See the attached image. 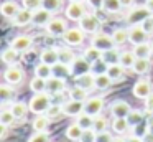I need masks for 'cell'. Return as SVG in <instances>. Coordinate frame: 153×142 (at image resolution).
Instances as JSON below:
<instances>
[{"mask_svg": "<svg viewBox=\"0 0 153 142\" xmlns=\"http://www.w3.org/2000/svg\"><path fill=\"white\" fill-rule=\"evenodd\" d=\"M30 89L35 92V94L45 92V91H48V81H46V79L38 78V76H35V78L30 81Z\"/></svg>", "mask_w": 153, "mask_h": 142, "instance_id": "27", "label": "cell"}, {"mask_svg": "<svg viewBox=\"0 0 153 142\" xmlns=\"http://www.w3.org/2000/svg\"><path fill=\"white\" fill-rule=\"evenodd\" d=\"M33 13L35 12H31V10H28V8H22L20 13H18L12 22L17 26H25V25H28V23H33Z\"/></svg>", "mask_w": 153, "mask_h": 142, "instance_id": "19", "label": "cell"}, {"mask_svg": "<svg viewBox=\"0 0 153 142\" xmlns=\"http://www.w3.org/2000/svg\"><path fill=\"white\" fill-rule=\"evenodd\" d=\"M153 53V48L150 43H140V45H135V48H133V55L137 56V58H150V55Z\"/></svg>", "mask_w": 153, "mask_h": 142, "instance_id": "24", "label": "cell"}, {"mask_svg": "<svg viewBox=\"0 0 153 142\" xmlns=\"http://www.w3.org/2000/svg\"><path fill=\"white\" fill-rule=\"evenodd\" d=\"M28 142H50V137H48L46 132H35V134L28 139Z\"/></svg>", "mask_w": 153, "mask_h": 142, "instance_id": "50", "label": "cell"}, {"mask_svg": "<svg viewBox=\"0 0 153 142\" xmlns=\"http://www.w3.org/2000/svg\"><path fill=\"white\" fill-rule=\"evenodd\" d=\"M152 48H153V43H152Z\"/></svg>", "mask_w": 153, "mask_h": 142, "instance_id": "63", "label": "cell"}, {"mask_svg": "<svg viewBox=\"0 0 153 142\" xmlns=\"http://www.w3.org/2000/svg\"><path fill=\"white\" fill-rule=\"evenodd\" d=\"M127 121H128L130 127H137L138 124H142L143 114L140 111H137V109H132V111H130V114L127 116Z\"/></svg>", "mask_w": 153, "mask_h": 142, "instance_id": "42", "label": "cell"}, {"mask_svg": "<svg viewBox=\"0 0 153 142\" xmlns=\"http://www.w3.org/2000/svg\"><path fill=\"white\" fill-rule=\"evenodd\" d=\"M102 55H104V53L100 51V50H97L96 46H92V45H91L89 48L84 50V58H87L92 65H94V63H97V61H100V59H102Z\"/></svg>", "mask_w": 153, "mask_h": 142, "instance_id": "32", "label": "cell"}, {"mask_svg": "<svg viewBox=\"0 0 153 142\" xmlns=\"http://www.w3.org/2000/svg\"><path fill=\"white\" fill-rule=\"evenodd\" d=\"M30 111L35 112L36 116L46 114V111L51 107V98L46 92H40V94H35L33 98L30 99Z\"/></svg>", "mask_w": 153, "mask_h": 142, "instance_id": "1", "label": "cell"}, {"mask_svg": "<svg viewBox=\"0 0 153 142\" xmlns=\"http://www.w3.org/2000/svg\"><path fill=\"white\" fill-rule=\"evenodd\" d=\"M4 78L8 84H18V83H22V79H23V69L15 66V65L8 66L4 73Z\"/></svg>", "mask_w": 153, "mask_h": 142, "instance_id": "14", "label": "cell"}, {"mask_svg": "<svg viewBox=\"0 0 153 142\" xmlns=\"http://www.w3.org/2000/svg\"><path fill=\"white\" fill-rule=\"evenodd\" d=\"M146 131H148V132H152V134H153V117L148 121V125H146Z\"/></svg>", "mask_w": 153, "mask_h": 142, "instance_id": "59", "label": "cell"}, {"mask_svg": "<svg viewBox=\"0 0 153 142\" xmlns=\"http://www.w3.org/2000/svg\"><path fill=\"white\" fill-rule=\"evenodd\" d=\"M114 142H127L125 139H122V137H115L114 139Z\"/></svg>", "mask_w": 153, "mask_h": 142, "instance_id": "61", "label": "cell"}, {"mask_svg": "<svg viewBox=\"0 0 153 142\" xmlns=\"http://www.w3.org/2000/svg\"><path fill=\"white\" fill-rule=\"evenodd\" d=\"M119 58H120V55L117 53L115 48H114V50H109V51H104V55H102V61L105 63L107 66L117 65V63H119Z\"/></svg>", "mask_w": 153, "mask_h": 142, "instance_id": "40", "label": "cell"}, {"mask_svg": "<svg viewBox=\"0 0 153 142\" xmlns=\"http://www.w3.org/2000/svg\"><path fill=\"white\" fill-rule=\"evenodd\" d=\"M107 125H109V122H107L105 117H102V116H97V117H94V131L99 134V132H105L107 131Z\"/></svg>", "mask_w": 153, "mask_h": 142, "instance_id": "44", "label": "cell"}, {"mask_svg": "<svg viewBox=\"0 0 153 142\" xmlns=\"http://www.w3.org/2000/svg\"><path fill=\"white\" fill-rule=\"evenodd\" d=\"M46 32H48V35H51V36H64V33L68 32L66 22H64L63 18H53L46 25Z\"/></svg>", "mask_w": 153, "mask_h": 142, "instance_id": "11", "label": "cell"}, {"mask_svg": "<svg viewBox=\"0 0 153 142\" xmlns=\"http://www.w3.org/2000/svg\"><path fill=\"white\" fill-rule=\"evenodd\" d=\"M150 94H153V86L150 81L146 79H140V81L135 83L133 86V96L138 99H146Z\"/></svg>", "mask_w": 153, "mask_h": 142, "instance_id": "9", "label": "cell"}, {"mask_svg": "<svg viewBox=\"0 0 153 142\" xmlns=\"http://www.w3.org/2000/svg\"><path fill=\"white\" fill-rule=\"evenodd\" d=\"M15 116H13V112L10 111V109H4V111H2V114H0V124L2 125H12L15 122Z\"/></svg>", "mask_w": 153, "mask_h": 142, "instance_id": "43", "label": "cell"}, {"mask_svg": "<svg viewBox=\"0 0 153 142\" xmlns=\"http://www.w3.org/2000/svg\"><path fill=\"white\" fill-rule=\"evenodd\" d=\"M41 3H43V0H22L23 8H28V10H31V12L40 10L41 8Z\"/></svg>", "mask_w": 153, "mask_h": 142, "instance_id": "47", "label": "cell"}, {"mask_svg": "<svg viewBox=\"0 0 153 142\" xmlns=\"http://www.w3.org/2000/svg\"><path fill=\"white\" fill-rule=\"evenodd\" d=\"M96 139H97V132L94 129H89V131L82 132V137H81L79 142H96Z\"/></svg>", "mask_w": 153, "mask_h": 142, "instance_id": "49", "label": "cell"}, {"mask_svg": "<svg viewBox=\"0 0 153 142\" xmlns=\"http://www.w3.org/2000/svg\"><path fill=\"white\" fill-rule=\"evenodd\" d=\"M40 59H41V63H45V65L54 66L56 63H59V51H58V48H46V50L41 51Z\"/></svg>", "mask_w": 153, "mask_h": 142, "instance_id": "16", "label": "cell"}, {"mask_svg": "<svg viewBox=\"0 0 153 142\" xmlns=\"http://www.w3.org/2000/svg\"><path fill=\"white\" fill-rule=\"evenodd\" d=\"M145 7H146V8H148L152 13H153V0H146V2H145Z\"/></svg>", "mask_w": 153, "mask_h": 142, "instance_id": "57", "label": "cell"}, {"mask_svg": "<svg viewBox=\"0 0 153 142\" xmlns=\"http://www.w3.org/2000/svg\"><path fill=\"white\" fill-rule=\"evenodd\" d=\"M127 142H143V139L138 137V135H133V137H130Z\"/></svg>", "mask_w": 153, "mask_h": 142, "instance_id": "58", "label": "cell"}, {"mask_svg": "<svg viewBox=\"0 0 153 142\" xmlns=\"http://www.w3.org/2000/svg\"><path fill=\"white\" fill-rule=\"evenodd\" d=\"M142 139H143V142H153V134L146 131V132H145V135H143Z\"/></svg>", "mask_w": 153, "mask_h": 142, "instance_id": "55", "label": "cell"}, {"mask_svg": "<svg viewBox=\"0 0 153 142\" xmlns=\"http://www.w3.org/2000/svg\"><path fill=\"white\" fill-rule=\"evenodd\" d=\"M10 111L13 112V116L17 119H23L25 116L28 114V111H30V106H27L25 102H13Z\"/></svg>", "mask_w": 153, "mask_h": 142, "instance_id": "34", "label": "cell"}, {"mask_svg": "<svg viewBox=\"0 0 153 142\" xmlns=\"http://www.w3.org/2000/svg\"><path fill=\"white\" fill-rule=\"evenodd\" d=\"M13 96H15V92H13V89H12L8 84L0 86V99H2V101H10Z\"/></svg>", "mask_w": 153, "mask_h": 142, "instance_id": "46", "label": "cell"}, {"mask_svg": "<svg viewBox=\"0 0 153 142\" xmlns=\"http://www.w3.org/2000/svg\"><path fill=\"white\" fill-rule=\"evenodd\" d=\"M112 40H114V43H115V46L125 45L127 41H130V40H128V30H127V28H117V30H114Z\"/></svg>", "mask_w": 153, "mask_h": 142, "instance_id": "23", "label": "cell"}, {"mask_svg": "<svg viewBox=\"0 0 153 142\" xmlns=\"http://www.w3.org/2000/svg\"><path fill=\"white\" fill-rule=\"evenodd\" d=\"M110 84H112V79L107 76V73H99L96 74V88L97 89H109Z\"/></svg>", "mask_w": 153, "mask_h": 142, "instance_id": "38", "label": "cell"}, {"mask_svg": "<svg viewBox=\"0 0 153 142\" xmlns=\"http://www.w3.org/2000/svg\"><path fill=\"white\" fill-rule=\"evenodd\" d=\"M2 15L5 17V18H10L13 20L15 17L20 13V5H18L17 2H13V0H7V2H4V5H2Z\"/></svg>", "mask_w": 153, "mask_h": 142, "instance_id": "17", "label": "cell"}, {"mask_svg": "<svg viewBox=\"0 0 153 142\" xmlns=\"http://www.w3.org/2000/svg\"><path fill=\"white\" fill-rule=\"evenodd\" d=\"M69 2H82V0H69Z\"/></svg>", "mask_w": 153, "mask_h": 142, "instance_id": "62", "label": "cell"}, {"mask_svg": "<svg viewBox=\"0 0 153 142\" xmlns=\"http://www.w3.org/2000/svg\"><path fill=\"white\" fill-rule=\"evenodd\" d=\"M86 15V5L82 2H71L66 8V17L69 20H74V22H79L82 17Z\"/></svg>", "mask_w": 153, "mask_h": 142, "instance_id": "8", "label": "cell"}, {"mask_svg": "<svg viewBox=\"0 0 153 142\" xmlns=\"http://www.w3.org/2000/svg\"><path fill=\"white\" fill-rule=\"evenodd\" d=\"M69 98L73 99V101H82L84 102L87 98V91L84 88H81V86H74L69 91Z\"/></svg>", "mask_w": 153, "mask_h": 142, "instance_id": "39", "label": "cell"}, {"mask_svg": "<svg viewBox=\"0 0 153 142\" xmlns=\"http://www.w3.org/2000/svg\"><path fill=\"white\" fill-rule=\"evenodd\" d=\"M99 26H100V20L97 18L96 15H92V13H86V15L79 20V28L82 30L84 33H92V35H96Z\"/></svg>", "mask_w": 153, "mask_h": 142, "instance_id": "4", "label": "cell"}, {"mask_svg": "<svg viewBox=\"0 0 153 142\" xmlns=\"http://www.w3.org/2000/svg\"><path fill=\"white\" fill-rule=\"evenodd\" d=\"M84 107H86V102L82 101H68L66 104H63V114L71 116V117H77L84 112Z\"/></svg>", "mask_w": 153, "mask_h": 142, "instance_id": "10", "label": "cell"}, {"mask_svg": "<svg viewBox=\"0 0 153 142\" xmlns=\"http://www.w3.org/2000/svg\"><path fill=\"white\" fill-rule=\"evenodd\" d=\"M112 129L117 134H123V132H127L130 129V124H128V121H127V117H114Z\"/></svg>", "mask_w": 153, "mask_h": 142, "instance_id": "31", "label": "cell"}, {"mask_svg": "<svg viewBox=\"0 0 153 142\" xmlns=\"http://www.w3.org/2000/svg\"><path fill=\"white\" fill-rule=\"evenodd\" d=\"M102 109H104V99L100 98V96H96V98H89L86 101L84 112H87V114L92 116V117H97V116H100Z\"/></svg>", "mask_w": 153, "mask_h": 142, "instance_id": "7", "label": "cell"}, {"mask_svg": "<svg viewBox=\"0 0 153 142\" xmlns=\"http://www.w3.org/2000/svg\"><path fill=\"white\" fill-rule=\"evenodd\" d=\"M35 76H38V78L41 79H51L53 78V66L50 65H45V63H40V65L35 68Z\"/></svg>", "mask_w": 153, "mask_h": 142, "instance_id": "25", "label": "cell"}, {"mask_svg": "<svg viewBox=\"0 0 153 142\" xmlns=\"http://www.w3.org/2000/svg\"><path fill=\"white\" fill-rule=\"evenodd\" d=\"M145 109L148 112H153V94H150L148 98L145 99Z\"/></svg>", "mask_w": 153, "mask_h": 142, "instance_id": "54", "label": "cell"}, {"mask_svg": "<svg viewBox=\"0 0 153 142\" xmlns=\"http://www.w3.org/2000/svg\"><path fill=\"white\" fill-rule=\"evenodd\" d=\"M69 74H71V66H66V65H63V63H56V65L53 66V76H56V78L66 79Z\"/></svg>", "mask_w": 153, "mask_h": 142, "instance_id": "37", "label": "cell"}, {"mask_svg": "<svg viewBox=\"0 0 153 142\" xmlns=\"http://www.w3.org/2000/svg\"><path fill=\"white\" fill-rule=\"evenodd\" d=\"M58 51H59V63H63V65H66V66H71L74 63V59L77 58L76 55L73 53V50L71 48H58Z\"/></svg>", "mask_w": 153, "mask_h": 142, "instance_id": "22", "label": "cell"}, {"mask_svg": "<svg viewBox=\"0 0 153 142\" xmlns=\"http://www.w3.org/2000/svg\"><path fill=\"white\" fill-rule=\"evenodd\" d=\"M91 69H92V63L87 58H84V56H77L74 59V63L71 65V74L74 78H79V76H84L87 73H91Z\"/></svg>", "mask_w": 153, "mask_h": 142, "instance_id": "3", "label": "cell"}, {"mask_svg": "<svg viewBox=\"0 0 153 142\" xmlns=\"http://www.w3.org/2000/svg\"><path fill=\"white\" fill-rule=\"evenodd\" d=\"M59 114H63V106H61V104H51V107L46 111V116L50 119L58 117Z\"/></svg>", "mask_w": 153, "mask_h": 142, "instance_id": "48", "label": "cell"}, {"mask_svg": "<svg viewBox=\"0 0 153 142\" xmlns=\"http://www.w3.org/2000/svg\"><path fill=\"white\" fill-rule=\"evenodd\" d=\"M66 89V81L63 78H56L53 76L51 79H48V92L50 94H59Z\"/></svg>", "mask_w": 153, "mask_h": 142, "instance_id": "20", "label": "cell"}, {"mask_svg": "<svg viewBox=\"0 0 153 142\" xmlns=\"http://www.w3.org/2000/svg\"><path fill=\"white\" fill-rule=\"evenodd\" d=\"M92 46H96L97 50H100V51H109V50H114L115 48V43H114L112 36L105 35V33H96L92 38V43H91Z\"/></svg>", "mask_w": 153, "mask_h": 142, "instance_id": "5", "label": "cell"}, {"mask_svg": "<svg viewBox=\"0 0 153 142\" xmlns=\"http://www.w3.org/2000/svg\"><path fill=\"white\" fill-rule=\"evenodd\" d=\"M150 17H153V13L150 12L145 5L143 7H133L128 12V15H127V22L132 26L133 25H142V23L145 22L146 18H150Z\"/></svg>", "mask_w": 153, "mask_h": 142, "instance_id": "2", "label": "cell"}, {"mask_svg": "<svg viewBox=\"0 0 153 142\" xmlns=\"http://www.w3.org/2000/svg\"><path fill=\"white\" fill-rule=\"evenodd\" d=\"M130 111H132V107L127 101H114L110 106V112H112L114 117H127Z\"/></svg>", "mask_w": 153, "mask_h": 142, "instance_id": "15", "label": "cell"}, {"mask_svg": "<svg viewBox=\"0 0 153 142\" xmlns=\"http://www.w3.org/2000/svg\"><path fill=\"white\" fill-rule=\"evenodd\" d=\"M142 28L145 30V32L148 33V35H150V33H153V17H150V18H146L145 22L142 23Z\"/></svg>", "mask_w": 153, "mask_h": 142, "instance_id": "52", "label": "cell"}, {"mask_svg": "<svg viewBox=\"0 0 153 142\" xmlns=\"http://www.w3.org/2000/svg\"><path fill=\"white\" fill-rule=\"evenodd\" d=\"M114 139L115 137H112V134L105 131V132H99V134H97L96 142H114Z\"/></svg>", "mask_w": 153, "mask_h": 142, "instance_id": "51", "label": "cell"}, {"mask_svg": "<svg viewBox=\"0 0 153 142\" xmlns=\"http://www.w3.org/2000/svg\"><path fill=\"white\" fill-rule=\"evenodd\" d=\"M0 132H2V137H5V134H7V125H2V127H0Z\"/></svg>", "mask_w": 153, "mask_h": 142, "instance_id": "60", "label": "cell"}, {"mask_svg": "<svg viewBox=\"0 0 153 142\" xmlns=\"http://www.w3.org/2000/svg\"><path fill=\"white\" fill-rule=\"evenodd\" d=\"M120 3H122V7H132L135 0H120Z\"/></svg>", "mask_w": 153, "mask_h": 142, "instance_id": "56", "label": "cell"}, {"mask_svg": "<svg viewBox=\"0 0 153 142\" xmlns=\"http://www.w3.org/2000/svg\"><path fill=\"white\" fill-rule=\"evenodd\" d=\"M51 20H53V13L45 8H40L33 13V25L36 26H46Z\"/></svg>", "mask_w": 153, "mask_h": 142, "instance_id": "18", "label": "cell"}, {"mask_svg": "<svg viewBox=\"0 0 153 142\" xmlns=\"http://www.w3.org/2000/svg\"><path fill=\"white\" fill-rule=\"evenodd\" d=\"M10 46L17 53H27V51H30L31 46H33V40H31L30 36H27V35H20L12 41Z\"/></svg>", "mask_w": 153, "mask_h": 142, "instance_id": "12", "label": "cell"}, {"mask_svg": "<svg viewBox=\"0 0 153 142\" xmlns=\"http://www.w3.org/2000/svg\"><path fill=\"white\" fill-rule=\"evenodd\" d=\"M123 69H125V68H122V66L117 63V65L107 66L105 73H107V76H109L112 81H119V79H122V76H123Z\"/></svg>", "mask_w": 153, "mask_h": 142, "instance_id": "29", "label": "cell"}, {"mask_svg": "<svg viewBox=\"0 0 153 142\" xmlns=\"http://www.w3.org/2000/svg\"><path fill=\"white\" fill-rule=\"evenodd\" d=\"M48 125H50V117L46 114L36 116V119L33 121V129L35 132H46Z\"/></svg>", "mask_w": 153, "mask_h": 142, "instance_id": "30", "label": "cell"}, {"mask_svg": "<svg viewBox=\"0 0 153 142\" xmlns=\"http://www.w3.org/2000/svg\"><path fill=\"white\" fill-rule=\"evenodd\" d=\"M64 43L69 46H79L84 41V32L79 26H73V28H68V32L63 36Z\"/></svg>", "mask_w": 153, "mask_h": 142, "instance_id": "6", "label": "cell"}, {"mask_svg": "<svg viewBox=\"0 0 153 142\" xmlns=\"http://www.w3.org/2000/svg\"><path fill=\"white\" fill-rule=\"evenodd\" d=\"M87 5H91L92 8H104V0H86Z\"/></svg>", "mask_w": 153, "mask_h": 142, "instance_id": "53", "label": "cell"}, {"mask_svg": "<svg viewBox=\"0 0 153 142\" xmlns=\"http://www.w3.org/2000/svg\"><path fill=\"white\" fill-rule=\"evenodd\" d=\"M76 86H81V88H84L86 91L96 88V74H92V73H87V74H84V76L76 78Z\"/></svg>", "mask_w": 153, "mask_h": 142, "instance_id": "21", "label": "cell"}, {"mask_svg": "<svg viewBox=\"0 0 153 142\" xmlns=\"http://www.w3.org/2000/svg\"><path fill=\"white\" fill-rule=\"evenodd\" d=\"M150 68H152V63L146 58H137V61H135V65H133L132 69L137 74H145V73L150 71Z\"/></svg>", "mask_w": 153, "mask_h": 142, "instance_id": "35", "label": "cell"}, {"mask_svg": "<svg viewBox=\"0 0 153 142\" xmlns=\"http://www.w3.org/2000/svg\"><path fill=\"white\" fill-rule=\"evenodd\" d=\"M18 55H20V53H17L12 46H8V48H5L4 51H2V61L10 65V66H13L18 59Z\"/></svg>", "mask_w": 153, "mask_h": 142, "instance_id": "33", "label": "cell"}, {"mask_svg": "<svg viewBox=\"0 0 153 142\" xmlns=\"http://www.w3.org/2000/svg\"><path fill=\"white\" fill-rule=\"evenodd\" d=\"M146 36L148 33L142 28V25H133L128 28V40L133 45H140V43H146Z\"/></svg>", "mask_w": 153, "mask_h": 142, "instance_id": "13", "label": "cell"}, {"mask_svg": "<svg viewBox=\"0 0 153 142\" xmlns=\"http://www.w3.org/2000/svg\"><path fill=\"white\" fill-rule=\"evenodd\" d=\"M82 129L79 127V125L74 122V124H71L69 127L66 129V137L69 139V140H74V142H79L81 137H82Z\"/></svg>", "mask_w": 153, "mask_h": 142, "instance_id": "36", "label": "cell"}, {"mask_svg": "<svg viewBox=\"0 0 153 142\" xmlns=\"http://www.w3.org/2000/svg\"><path fill=\"white\" fill-rule=\"evenodd\" d=\"M61 7H63V0H43V3H41V8L48 10L51 13L59 12Z\"/></svg>", "mask_w": 153, "mask_h": 142, "instance_id": "41", "label": "cell"}, {"mask_svg": "<svg viewBox=\"0 0 153 142\" xmlns=\"http://www.w3.org/2000/svg\"><path fill=\"white\" fill-rule=\"evenodd\" d=\"M137 61V56L133 55V51H122L120 53V58H119V65L122 68H133Z\"/></svg>", "mask_w": 153, "mask_h": 142, "instance_id": "26", "label": "cell"}, {"mask_svg": "<svg viewBox=\"0 0 153 142\" xmlns=\"http://www.w3.org/2000/svg\"><path fill=\"white\" fill-rule=\"evenodd\" d=\"M122 7L120 0H104V10L109 13H117Z\"/></svg>", "mask_w": 153, "mask_h": 142, "instance_id": "45", "label": "cell"}, {"mask_svg": "<svg viewBox=\"0 0 153 142\" xmlns=\"http://www.w3.org/2000/svg\"><path fill=\"white\" fill-rule=\"evenodd\" d=\"M76 124L79 125L82 131H89V129L94 127V117H92V116H89L87 112H82L81 116H77Z\"/></svg>", "mask_w": 153, "mask_h": 142, "instance_id": "28", "label": "cell"}]
</instances>
